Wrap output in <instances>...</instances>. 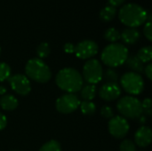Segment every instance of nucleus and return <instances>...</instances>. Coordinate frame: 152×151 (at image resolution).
<instances>
[{"label":"nucleus","mask_w":152,"mask_h":151,"mask_svg":"<svg viewBox=\"0 0 152 151\" xmlns=\"http://www.w3.org/2000/svg\"><path fill=\"white\" fill-rule=\"evenodd\" d=\"M143 32L145 36L147 37V39L149 41H152V23L147 21L145 23L144 28H143Z\"/></svg>","instance_id":"c85d7f7f"},{"label":"nucleus","mask_w":152,"mask_h":151,"mask_svg":"<svg viewBox=\"0 0 152 151\" xmlns=\"http://www.w3.org/2000/svg\"><path fill=\"white\" fill-rule=\"evenodd\" d=\"M39 151H61V148L60 143L55 140H51L45 143Z\"/></svg>","instance_id":"5701e85b"},{"label":"nucleus","mask_w":152,"mask_h":151,"mask_svg":"<svg viewBox=\"0 0 152 151\" xmlns=\"http://www.w3.org/2000/svg\"><path fill=\"white\" fill-rule=\"evenodd\" d=\"M142 112L145 113V115L151 117L152 115L151 100L150 98L144 99L142 102Z\"/></svg>","instance_id":"bb28decb"},{"label":"nucleus","mask_w":152,"mask_h":151,"mask_svg":"<svg viewBox=\"0 0 152 151\" xmlns=\"http://www.w3.org/2000/svg\"><path fill=\"white\" fill-rule=\"evenodd\" d=\"M103 76L102 66L96 59L88 60L83 68V80L91 85H96L102 81Z\"/></svg>","instance_id":"0eeeda50"},{"label":"nucleus","mask_w":152,"mask_h":151,"mask_svg":"<svg viewBox=\"0 0 152 151\" xmlns=\"http://www.w3.org/2000/svg\"><path fill=\"white\" fill-rule=\"evenodd\" d=\"M120 38L125 44H134L140 38V32L135 28H127L120 33Z\"/></svg>","instance_id":"4468645a"},{"label":"nucleus","mask_w":152,"mask_h":151,"mask_svg":"<svg viewBox=\"0 0 152 151\" xmlns=\"http://www.w3.org/2000/svg\"><path fill=\"white\" fill-rule=\"evenodd\" d=\"M0 53H1V47H0Z\"/></svg>","instance_id":"f704fd0d"},{"label":"nucleus","mask_w":152,"mask_h":151,"mask_svg":"<svg viewBox=\"0 0 152 151\" xmlns=\"http://www.w3.org/2000/svg\"><path fill=\"white\" fill-rule=\"evenodd\" d=\"M0 106L4 110L12 111L18 107V101L12 94H4L0 98Z\"/></svg>","instance_id":"2eb2a0df"},{"label":"nucleus","mask_w":152,"mask_h":151,"mask_svg":"<svg viewBox=\"0 0 152 151\" xmlns=\"http://www.w3.org/2000/svg\"><path fill=\"white\" fill-rule=\"evenodd\" d=\"M134 140H135V143L139 147H141V148L148 147L151 143V129L145 125L140 127L134 134Z\"/></svg>","instance_id":"ddd939ff"},{"label":"nucleus","mask_w":152,"mask_h":151,"mask_svg":"<svg viewBox=\"0 0 152 151\" xmlns=\"http://www.w3.org/2000/svg\"><path fill=\"white\" fill-rule=\"evenodd\" d=\"M7 125V118L4 115L0 113V131L4 129Z\"/></svg>","instance_id":"2f4dec72"},{"label":"nucleus","mask_w":152,"mask_h":151,"mask_svg":"<svg viewBox=\"0 0 152 151\" xmlns=\"http://www.w3.org/2000/svg\"><path fill=\"white\" fill-rule=\"evenodd\" d=\"M6 93V89H5V87H4V86H2V85H0V95H4Z\"/></svg>","instance_id":"72a5a7b5"},{"label":"nucleus","mask_w":152,"mask_h":151,"mask_svg":"<svg viewBox=\"0 0 152 151\" xmlns=\"http://www.w3.org/2000/svg\"><path fill=\"white\" fill-rule=\"evenodd\" d=\"M78 97L74 93H66L57 99L56 109L62 114H70L76 111L80 105Z\"/></svg>","instance_id":"6e6552de"},{"label":"nucleus","mask_w":152,"mask_h":151,"mask_svg":"<svg viewBox=\"0 0 152 151\" xmlns=\"http://www.w3.org/2000/svg\"><path fill=\"white\" fill-rule=\"evenodd\" d=\"M64 51L67 53H74L75 51V45L71 43H66L64 44Z\"/></svg>","instance_id":"c756f323"},{"label":"nucleus","mask_w":152,"mask_h":151,"mask_svg":"<svg viewBox=\"0 0 152 151\" xmlns=\"http://www.w3.org/2000/svg\"><path fill=\"white\" fill-rule=\"evenodd\" d=\"M50 52H51L50 45L46 42L41 43L37 48V54L38 56V59H41V60L44 58H46L50 54Z\"/></svg>","instance_id":"4be33fe9"},{"label":"nucleus","mask_w":152,"mask_h":151,"mask_svg":"<svg viewBox=\"0 0 152 151\" xmlns=\"http://www.w3.org/2000/svg\"><path fill=\"white\" fill-rule=\"evenodd\" d=\"M143 70H144V73H145L146 77H148V79H149V80H151L152 79V64L151 63H149V64L146 66L145 69H143Z\"/></svg>","instance_id":"7c9ffc66"},{"label":"nucleus","mask_w":152,"mask_h":151,"mask_svg":"<svg viewBox=\"0 0 152 151\" xmlns=\"http://www.w3.org/2000/svg\"><path fill=\"white\" fill-rule=\"evenodd\" d=\"M136 56L139 58V60L142 63L150 62L152 60V47L151 45H149V46H144L141 48L138 51V53Z\"/></svg>","instance_id":"6ab92c4d"},{"label":"nucleus","mask_w":152,"mask_h":151,"mask_svg":"<svg viewBox=\"0 0 152 151\" xmlns=\"http://www.w3.org/2000/svg\"><path fill=\"white\" fill-rule=\"evenodd\" d=\"M108 2H109L108 4H111V5H113L115 7H117V6L122 4L125 2V0H108Z\"/></svg>","instance_id":"473e14b6"},{"label":"nucleus","mask_w":152,"mask_h":151,"mask_svg":"<svg viewBox=\"0 0 152 151\" xmlns=\"http://www.w3.org/2000/svg\"><path fill=\"white\" fill-rule=\"evenodd\" d=\"M99 51L98 44L93 40H84L75 45V54L77 58L86 60L94 57Z\"/></svg>","instance_id":"9d476101"},{"label":"nucleus","mask_w":152,"mask_h":151,"mask_svg":"<svg viewBox=\"0 0 152 151\" xmlns=\"http://www.w3.org/2000/svg\"><path fill=\"white\" fill-rule=\"evenodd\" d=\"M103 36L107 41L116 43L118 40L120 39V32L115 28H109L105 30Z\"/></svg>","instance_id":"aec40b11"},{"label":"nucleus","mask_w":152,"mask_h":151,"mask_svg":"<svg viewBox=\"0 0 152 151\" xmlns=\"http://www.w3.org/2000/svg\"><path fill=\"white\" fill-rule=\"evenodd\" d=\"M101 115L105 118H112L114 117V112L110 106H103L101 109Z\"/></svg>","instance_id":"cd10ccee"},{"label":"nucleus","mask_w":152,"mask_h":151,"mask_svg":"<svg viewBox=\"0 0 152 151\" xmlns=\"http://www.w3.org/2000/svg\"><path fill=\"white\" fill-rule=\"evenodd\" d=\"M102 77H104V80H106L107 83H118V74L113 69H107Z\"/></svg>","instance_id":"393cba45"},{"label":"nucleus","mask_w":152,"mask_h":151,"mask_svg":"<svg viewBox=\"0 0 152 151\" xmlns=\"http://www.w3.org/2000/svg\"><path fill=\"white\" fill-rule=\"evenodd\" d=\"M118 18L126 26L136 28L146 21L147 10L137 4L129 3L121 7L118 12Z\"/></svg>","instance_id":"f03ea898"},{"label":"nucleus","mask_w":152,"mask_h":151,"mask_svg":"<svg viewBox=\"0 0 152 151\" xmlns=\"http://www.w3.org/2000/svg\"><path fill=\"white\" fill-rule=\"evenodd\" d=\"M25 72L28 78L41 84L47 83L52 77V73L49 67L38 58L31 59L27 62Z\"/></svg>","instance_id":"20e7f679"},{"label":"nucleus","mask_w":152,"mask_h":151,"mask_svg":"<svg viewBox=\"0 0 152 151\" xmlns=\"http://www.w3.org/2000/svg\"><path fill=\"white\" fill-rule=\"evenodd\" d=\"M128 56V49L123 44L112 43L103 49L101 58L106 66L117 68L123 65Z\"/></svg>","instance_id":"7ed1b4c3"},{"label":"nucleus","mask_w":152,"mask_h":151,"mask_svg":"<svg viewBox=\"0 0 152 151\" xmlns=\"http://www.w3.org/2000/svg\"><path fill=\"white\" fill-rule=\"evenodd\" d=\"M126 66L132 70V72L135 73H142L144 69L143 68V63L139 60V58L136 55H131L128 56L126 61Z\"/></svg>","instance_id":"dca6fc26"},{"label":"nucleus","mask_w":152,"mask_h":151,"mask_svg":"<svg viewBox=\"0 0 152 151\" xmlns=\"http://www.w3.org/2000/svg\"><path fill=\"white\" fill-rule=\"evenodd\" d=\"M8 81L12 89L21 96L28 95L31 90L29 79L22 74L13 75L8 78Z\"/></svg>","instance_id":"9b49d317"},{"label":"nucleus","mask_w":152,"mask_h":151,"mask_svg":"<svg viewBox=\"0 0 152 151\" xmlns=\"http://www.w3.org/2000/svg\"><path fill=\"white\" fill-rule=\"evenodd\" d=\"M11 75V68L5 62H0V82L8 79Z\"/></svg>","instance_id":"b1692460"},{"label":"nucleus","mask_w":152,"mask_h":151,"mask_svg":"<svg viewBox=\"0 0 152 151\" xmlns=\"http://www.w3.org/2000/svg\"><path fill=\"white\" fill-rule=\"evenodd\" d=\"M120 151H136L135 144L131 140H124L119 147Z\"/></svg>","instance_id":"a878e982"},{"label":"nucleus","mask_w":152,"mask_h":151,"mask_svg":"<svg viewBox=\"0 0 152 151\" xmlns=\"http://www.w3.org/2000/svg\"><path fill=\"white\" fill-rule=\"evenodd\" d=\"M55 82L60 89L69 93L79 92L84 84L82 75L77 69L72 68L61 69L56 75Z\"/></svg>","instance_id":"f257e3e1"},{"label":"nucleus","mask_w":152,"mask_h":151,"mask_svg":"<svg viewBox=\"0 0 152 151\" xmlns=\"http://www.w3.org/2000/svg\"><path fill=\"white\" fill-rule=\"evenodd\" d=\"M108 127L110 133L117 139H123L129 132V124L127 120L121 116L110 118Z\"/></svg>","instance_id":"1a4fd4ad"},{"label":"nucleus","mask_w":152,"mask_h":151,"mask_svg":"<svg viewBox=\"0 0 152 151\" xmlns=\"http://www.w3.org/2000/svg\"><path fill=\"white\" fill-rule=\"evenodd\" d=\"M79 108L81 109V112L84 115H93L95 110H96V106L93 101H83L80 102Z\"/></svg>","instance_id":"412c9836"},{"label":"nucleus","mask_w":152,"mask_h":151,"mask_svg":"<svg viewBox=\"0 0 152 151\" xmlns=\"http://www.w3.org/2000/svg\"><path fill=\"white\" fill-rule=\"evenodd\" d=\"M117 109L124 118L137 119L143 114L142 101L131 95L121 98L117 103Z\"/></svg>","instance_id":"39448f33"},{"label":"nucleus","mask_w":152,"mask_h":151,"mask_svg":"<svg viewBox=\"0 0 152 151\" xmlns=\"http://www.w3.org/2000/svg\"><path fill=\"white\" fill-rule=\"evenodd\" d=\"M121 94V88L118 83H106L102 85L99 90L100 97L106 101H111L117 100Z\"/></svg>","instance_id":"f8f14e48"},{"label":"nucleus","mask_w":152,"mask_h":151,"mask_svg":"<svg viewBox=\"0 0 152 151\" xmlns=\"http://www.w3.org/2000/svg\"><path fill=\"white\" fill-rule=\"evenodd\" d=\"M80 95L81 98L84 101H91L92 100H94L95 98L96 95V86L95 85H91V84H87L86 85H83V87L80 90Z\"/></svg>","instance_id":"a211bd4d"},{"label":"nucleus","mask_w":152,"mask_h":151,"mask_svg":"<svg viewBox=\"0 0 152 151\" xmlns=\"http://www.w3.org/2000/svg\"><path fill=\"white\" fill-rule=\"evenodd\" d=\"M122 88L131 95H138L144 89V82L142 76L135 72H126L120 78Z\"/></svg>","instance_id":"423d86ee"},{"label":"nucleus","mask_w":152,"mask_h":151,"mask_svg":"<svg viewBox=\"0 0 152 151\" xmlns=\"http://www.w3.org/2000/svg\"><path fill=\"white\" fill-rule=\"evenodd\" d=\"M117 14V8L110 4H107L100 12V18L103 21L112 20Z\"/></svg>","instance_id":"f3484780"}]
</instances>
